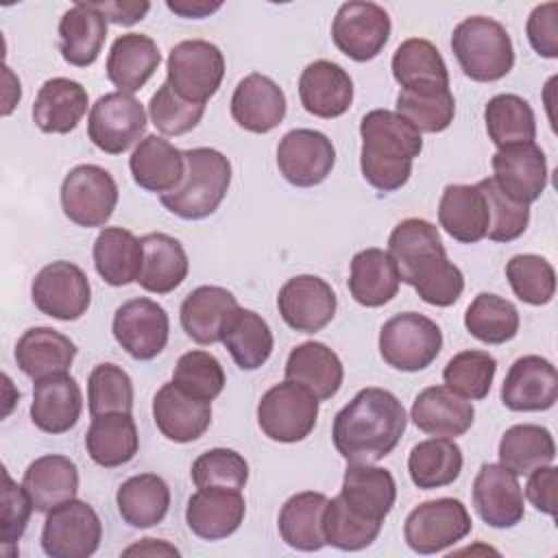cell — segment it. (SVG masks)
<instances>
[{
  "instance_id": "cell-8",
  "label": "cell",
  "mask_w": 558,
  "mask_h": 558,
  "mask_svg": "<svg viewBox=\"0 0 558 558\" xmlns=\"http://www.w3.org/2000/svg\"><path fill=\"white\" fill-rule=\"evenodd\" d=\"M118 205V183L109 170L81 163L61 183V207L70 222L94 229L105 227Z\"/></svg>"
},
{
  "instance_id": "cell-34",
  "label": "cell",
  "mask_w": 558,
  "mask_h": 558,
  "mask_svg": "<svg viewBox=\"0 0 558 558\" xmlns=\"http://www.w3.org/2000/svg\"><path fill=\"white\" fill-rule=\"evenodd\" d=\"M107 39V20L89 2H76L59 20V50L74 68L92 65Z\"/></svg>"
},
{
  "instance_id": "cell-62",
  "label": "cell",
  "mask_w": 558,
  "mask_h": 558,
  "mask_svg": "<svg viewBox=\"0 0 558 558\" xmlns=\"http://www.w3.org/2000/svg\"><path fill=\"white\" fill-rule=\"evenodd\" d=\"M166 7L181 15V17H192V20H201L207 17L209 13L218 11L222 7V2H205V0H168Z\"/></svg>"
},
{
  "instance_id": "cell-11",
  "label": "cell",
  "mask_w": 558,
  "mask_h": 558,
  "mask_svg": "<svg viewBox=\"0 0 558 558\" xmlns=\"http://www.w3.org/2000/svg\"><path fill=\"white\" fill-rule=\"evenodd\" d=\"M166 70V81L177 94L205 105L225 78V57L211 41L185 39L170 50Z\"/></svg>"
},
{
  "instance_id": "cell-32",
  "label": "cell",
  "mask_w": 558,
  "mask_h": 558,
  "mask_svg": "<svg viewBox=\"0 0 558 558\" xmlns=\"http://www.w3.org/2000/svg\"><path fill=\"white\" fill-rule=\"evenodd\" d=\"M286 379L307 388L318 401L331 399L344 379V368L336 351L310 340L294 347L286 360Z\"/></svg>"
},
{
  "instance_id": "cell-23",
  "label": "cell",
  "mask_w": 558,
  "mask_h": 558,
  "mask_svg": "<svg viewBox=\"0 0 558 558\" xmlns=\"http://www.w3.org/2000/svg\"><path fill=\"white\" fill-rule=\"evenodd\" d=\"M299 98L307 113L331 120L349 111L353 102V81L342 65L318 59L301 72Z\"/></svg>"
},
{
  "instance_id": "cell-57",
  "label": "cell",
  "mask_w": 558,
  "mask_h": 558,
  "mask_svg": "<svg viewBox=\"0 0 558 558\" xmlns=\"http://www.w3.org/2000/svg\"><path fill=\"white\" fill-rule=\"evenodd\" d=\"M477 187L484 192L488 203L490 220L486 238L493 242H512L523 235L530 225V205H521L506 196L490 177L477 181Z\"/></svg>"
},
{
  "instance_id": "cell-12",
  "label": "cell",
  "mask_w": 558,
  "mask_h": 558,
  "mask_svg": "<svg viewBox=\"0 0 558 558\" xmlns=\"http://www.w3.org/2000/svg\"><path fill=\"white\" fill-rule=\"evenodd\" d=\"M146 131L144 105L124 92H109L100 96L87 118V137L107 155H122Z\"/></svg>"
},
{
  "instance_id": "cell-13",
  "label": "cell",
  "mask_w": 558,
  "mask_h": 558,
  "mask_svg": "<svg viewBox=\"0 0 558 558\" xmlns=\"http://www.w3.org/2000/svg\"><path fill=\"white\" fill-rule=\"evenodd\" d=\"M31 299L41 314L70 323L87 312L92 303V286L76 264L59 259L35 275Z\"/></svg>"
},
{
  "instance_id": "cell-21",
  "label": "cell",
  "mask_w": 558,
  "mask_h": 558,
  "mask_svg": "<svg viewBox=\"0 0 558 558\" xmlns=\"http://www.w3.org/2000/svg\"><path fill=\"white\" fill-rule=\"evenodd\" d=\"M153 421L168 440L194 442L211 425V403L168 381L153 397Z\"/></svg>"
},
{
  "instance_id": "cell-60",
  "label": "cell",
  "mask_w": 558,
  "mask_h": 558,
  "mask_svg": "<svg viewBox=\"0 0 558 558\" xmlns=\"http://www.w3.org/2000/svg\"><path fill=\"white\" fill-rule=\"evenodd\" d=\"M525 497L538 512L556 517V512H558V469L551 464H545V466H538L532 473H527Z\"/></svg>"
},
{
  "instance_id": "cell-50",
  "label": "cell",
  "mask_w": 558,
  "mask_h": 558,
  "mask_svg": "<svg viewBox=\"0 0 558 558\" xmlns=\"http://www.w3.org/2000/svg\"><path fill=\"white\" fill-rule=\"evenodd\" d=\"M381 523L355 512L340 495L327 499L323 514V532L327 545L342 551H360L379 536Z\"/></svg>"
},
{
  "instance_id": "cell-19",
  "label": "cell",
  "mask_w": 558,
  "mask_h": 558,
  "mask_svg": "<svg viewBox=\"0 0 558 558\" xmlns=\"http://www.w3.org/2000/svg\"><path fill=\"white\" fill-rule=\"evenodd\" d=\"M558 399L556 366L541 355L512 362L501 384V403L512 412H543Z\"/></svg>"
},
{
  "instance_id": "cell-1",
  "label": "cell",
  "mask_w": 558,
  "mask_h": 558,
  "mask_svg": "<svg viewBox=\"0 0 558 558\" xmlns=\"http://www.w3.org/2000/svg\"><path fill=\"white\" fill-rule=\"evenodd\" d=\"M388 253L403 283L412 286L421 301L449 307L464 290L462 270L447 259L438 229L425 218L401 220L390 238Z\"/></svg>"
},
{
  "instance_id": "cell-3",
  "label": "cell",
  "mask_w": 558,
  "mask_h": 558,
  "mask_svg": "<svg viewBox=\"0 0 558 558\" xmlns=\"http://www.w3.org/2000/svg\"><path fill=\"white\" fill-rule=\"evenodd\" d=\"M360 135V168L366 183L379 192L403 187L414 157L423 150L421 133L397 111L373 109L362 118Z\"/></svg>"
},
{
  "instance_id": "cell-37",
  "label": "cell",
  "mask_w": 558,
  "mask_h": 558,
  "mask_svg": "<svg viewBox=\"0 0 558 558\" xmlns=\"http://www.w3.org/2000/svg\"><path fill=\"white\" fill-rule=\"evenodd\" d=\"M142 240L144 259L137 283L153 294H168L179 288L190 270L183 244L168 233H146Z\"/></svg>"
},
{
  "instance_id": "cell-36",
  "label": "cell",
  "mask_w": 558,
  "mask_h": 558,
  "mask_svg": "<svg viewBox=\"0 0 558 558\" xmlns=\"http://www.w3.org/2000/svg\"><path fill=\"white\" fill-rule=\"evenodd\" d=\"M22 486L37 512H50L78 493V469L68 456L48 453L28 464Z\"/></svg>"
},
{
  "instance_id": "cell-48",
  "label": "cell",
  "mask_w": 558,
  "mask_h": 558,
  "mask_svg": "<svg viewBox=\"0 0 558 558\" xmlns=\"http://www.w3.org/2000/svg\"><path fill=\"white\" fill-rule=\"evenodd\" d=\"M397 113L418 133H440L456 116V100L449 87H412L397 96Z\"/></svg>"
},
{
  "instance_id": "cell-25",
  "label": "cell",
  "mask_w": 558,
  "mask_h": 558,
  "mask_svg": "<svg viewBox=\"0 0 558 558\" xmlns=\"http://www.w3.org/2000/svg\"><path fill=\"white\" fill-rule=\"evenodd\" d=\"M246 504L240 490L198 488L185 508V521L192 534L203 541H220L231 536L244 521Z\"/></svg>"
},
{
  "instance_id": "cell-43",
  "label": "cell",
  "mask_w": 558,
  "mask_h": 558,
  "mask_svg": "<svg viewBox=\"0 0 558 558\" xmlns=\"http://www.w3.org/2000/svg\"><path fill=\"white\" fill-rule=\"evenodd\" d=\"M220 342L242 371L264 366L272 353L275 340L268 323L253 310L238 307L222 329Z\"/></svg>"
},
{
  "instance_id": "cell-63",
  "label": "cell",
  "mask_w": 558,
  "mask_h": 558,
  "mask_svg": "<svg viewBox=\"0 0 558 558\" xmlns=\"http://www.w3.org/2000/svg\"><path fill=\"white\" fill-rule=\"evenodd\" d=\"M131 554H146V556H179V549L159 541V538H142V543L131 545L124 549V556Z\"/></svg>"
},
{
  "instance_id": "cell-53",
  "label": "cell",
  "mask_w": 558,
  "mask_h": 558,
  "mask_svg": "<svg viewBox=\"0 0 558 558\" xmlns=\"http://www.w3.org/2000/svg\"><path fill=\"white\" fill-rule=\"evenodd\" d=\"M506 277L517 299L527 305H545L556 294V270L541 255H514L506 264Z\"/></svg>"
},
{
  "instance_id": "cell-61",
  "label": "cell",
  "mask_w": 558,
  "mask_h": 558,
  "mask_svg": "<svg viewBox=\"0 0 558 558\" xmlns=\"http://www.w3.org/2000/svg\"><path fill=\"white\" fill-rule=\"evenodd\" d=\"M96 11L105 15L107 22L120 24V26H131L150 11V2H126V0H98L89 2Z\"/></svg>"
},
{
  "instance_id": "cell-41",
  "label": "cell",
  "mask_w": 558,
  "mask_h": 558,
  "mask_svg": "<svg viewBox=\"0 0 558 558\" xmlns=\"http://www.w3.org/2000/svg\"><path fill=\"white\" fill-rule=\"evenodd\" d=\"M327 497L323 493L303 490L292 495L279 512V534L286 545L299 551H318L327 545L323 532Z\"/></svg>"
},
{
  "instance_id": "cell-17",
  "label": "cell",
  "mask_w": 558,
  "mask_h": 558,
  "mask_svg": "<svg viewBox=\"0 0 558 558\" xmlns=\"http://www.w3.org/2000/svg\"><path fill=\"white\" fill-rule=\"evenodd\" d=\"M277 307L290 329L316 333L336 316L338 299L325 279L316 275H296L281 286Z\"/></svg>"
},
{
  "instance_id": "cell-45",
  "label": "cell",
  "mask_w": 558,
  "mask_h": 558,
  "mask_svg": "<svg viewBox=\"0 0 558 558\" xmlns=\"http://www.w3.org/2000/svg\"><path fill=\"white\" fill-rule=\"evenodd\" d=\"M392 76L401 89L412 87H449L447 63L438 48L421 37H410L399 44L392 54Z\"/></svg>"
},
{
  "instance_id": "cell-2",
  "label": "cell",
  "mask_w": 558,
  "mask_h": 558,
  "mask_svg": "<svg viewBox=\"0 0 558 558\" xmlns=\"http://www.w3.org/2000/svg\"><path fill=\"white\" fill-rule=\"evenodd\" d=\"M408 425L401 401L384 388H362L336 416L331 438L347 462H379L401 440Z\"/></svg>"
},
{
  "instance_id": "cell-35",
  "label": "cell",
  "mask_w": 558,
  "mask_h": 558,
  "mask_svg": "<svg viewBox=\"0 0 558 558\" xmlns=\"http://www.w3.org/2000/svg\"><path fill=\"white\" fill-rule=\"evenodd\" d=\"M488 203L484 192L475 185H447L438 203L440 227L462 244H475L486 238Z\"/></svg>"
},
{
  "instance_id": "cell-44",
  "label": "cell",
  "mask_w": 558,
  "mask_h": 558,
  "mask_svg": "<svg viewBox=\"0 0 558 558\" xmlns=\"http://www.w3.org/2000/svg\"><path fill=\"white\" fill-rule=\"evenodd\" d=\"M462 471V449L453 438L434 436L412 447L408 456V473L416 488L432 490L449 486Z\"/></svg>"
},
{
  "instance_id": "cell-42",
  "label": "cell",
  "mask_w": 558,
  "mask_h": 558,
  "mask_svg": "<svg viewBox=\"0 0 558 558\" xmlns=\"http://www.w3.org/2000/svg\"><path fill=\"white\" fill-rule=\"evenodd\" d=\"M116 504L122 521L131 527H153L170 508V488L157 473H140L120 484Z\"/></svg>"
},
{
  "instance_id": "cell-16",
  "label": "cell",
  "mask_w": 558,
  "mask_h": 558,
  "mask_svg": "<svg viewBox=\"0 0 558 558\" xmlns=\"http://www.w3.org/2000/svg\"><path fill=\"white\" fill-rule=\"evenodd\" d=\"M336 163L331 140L314 129H292L277 146V168L294 187L320 185Z\"/></svg>"
},
{
  "instance_id": "cell-39",
  "label": "cell",
  "mask_w": 558,
  "mask_h": 558,
  "mask_svg": "<svg viewBox=\"0 0 558 558\" xmlns=\"http://www.w3.org/2000/svg\"><path fill=\"white\" fill-rule=\"evenodd\" d=\"M85 449L89 458L105 469H116L131 462L140 449L133 416L126 412L92 416V425L85 434Z\"/></svg>"
},
{
  "instance_id": "cell-7",
  "label": "cell",
  "mask_w": 558,
  "mask_h": 558,
  "mask_svg": "<svg viewBox=\"0 0 558 558\" xmlns=\"http://www.w3.org/2000/svg\"><path fill=\"white\" fill-rule=\"evenodd\" d=\"M318 399L290 379L268 388L257 403V423L275 442H299L307 438L318 418Z\"/></svg>"
},
{
  "instance_id": "cell-9",
  "label": "cell",
  "mask_w": 558,
  "mask_h": 558,
  "mask_svg": "<svg viewBox=\"0 0 558 558\" xmlns=\"http://www.w3.org/2000/svg\"><path fill=\"white\" fill-rule=\"evenodd\" d=\"M471 514L460 499L438 497L418 504L405 519L403 536L412 551L429 556L456 545L471 532Z\"/></svg>"
},
{
  "instance_id": "cell-14",
  "label": "cell",
  "mask_w": 558,
  "mask_h": 558,
  "mask_svg": "<svg viewBox=\"0 0 558 558\" xmlns=\"http://www.w3.org/2000/svg\"><path fill=\"white\" fill-rule=\"evenodd\" d=\"M390 15L375 2H344L331 22L336 48L353 61L375 59L390 37Z\"/></svg>"
},
{
  "instance_id": "cell-29",
  "label": "cell",
  "mask_w": 558,
  "mask_h": 558,
  "mask_svg": "<svg viewBox=\"0 0 558 558\" xmlns=\"http://www.w3.org/2000/svg\"><path fill=\"white\" fill-rule=\"evenodd\" d=\"M89 105L87 89L72 78H48L33 102V122L44 133H70L76 129Z\"/></svg>"
},
{
  "instance_id": "cell-59",
  "label": "cell",
  "mask_w": 558,
  "mask_h": 558,
  "mask_svg": "<svg viewBox=\"0 0 558 558\" xmlns=\"http://www.w3.org/2000/svg\"><path fill=\"white\" fill-rule=\"evenodd\" d=\"M530 46L545 59L558 57V4L545 2L534 7L525 26Z\"/></svg>"
},
{
  "instance_id": "cell-54",
  "label": "cell",
  "mask_w": 558,
  "mask_h": 558,
  "mask_svg": "<svg viewBox=\"0 0 558 558\" xmlns=\"http://www.w3.org/2000/svg\"><path fill=\"white\" fill-rule=\"evenodd\" d=\"M172 381L187 395L211 403L225 388V371L211 353L196 349L177 360Z\"/></svg>"
},
{
  "instance_id": "cell-47",
  "label": "cell",
  "mask_w": 558,
  "mask_h": 558,
  "mask_svg": "<svg viewBox=\"0 0 558 558\" xmlns=\"http://www.w3.org/2000/svg\"><path fill=\"white\" fill-rule=\"evenodd\" d=\"M486 133L497 148L534 142L536 118L527 100L517 94H497L484 107Z\"/></svg>"
},
{
  "instance_id": "cell-6",
  "label": "cell",
  "mask_w": 558,
  "mask_h": 558,
  "mask_svg": "<svg viewBox=\"0 0 558 558\" xmlns=\"http://www.w3.org/2000/svg\"><path fill=\"white\" fill-rule=\"evenodd\" d=\"M442 349L440 327L418 314L401 312L388 318L379 331L381 360L403 373H416L427 368Z\"/></svg>"
},
{
  "instance_id": "cell-51",
  "label": "cell",
  "mask_w": 558,
  "mask_h": 558,
  "mask_svg": "<svg viewBox=\"0 0 558 558\" xmlns=\"http://www.w3.org/2000/svg\"><path fill=\"white\" fill-rule=\"evenodd\" d=\"M497 373V360L488 351H460L456 353L445 371V386L464 399H484L490 392Z\"/></svg>"
},
{
  "instance_id": "cell-56",
  "label": "cell",
  "mask_w": 558,
  "mask_h": 558,
  "mask_svg": "<svg viewBox=\"0 0 558 558\" xmlns=\"http://www.w3.org/2000/svg\"><path fill=\"white\" fill-rule=\"evenodd\" d=\"M205 113V105L192 102L177 94L172 85L166 81L153 94L148 102V116L155 129L163 135H183L192 131Z\"/></svg>"
},
{
  "instance_id": "cell-28",
  "label": "cell",
  "mask_w": 558,
  "mask_h": 558,
  "mask_svg": "<svg viewBox=\"0 0 558 558\" xmlns=\"http://www.w3.org/2000/svg\"><path fill=\"white\" fill-rule=\"evenodd\" d=\"M129 168L133 181L142 190L163 196L181 183L185 174V159L183 150L161 135H146L131 153Z\"/></svg>"
},
{
  "instance_id": "cell-58",
  "label": "cell",
  "mask_w": 558,
  "mask_h": 558,
  "mask_svg": "<svg viewBox=\"0 0 558 558\" xmlns=\"http://www.w3.org/2000/svg\"><path fill=\"white\" fill-rule=\"evenodd\" d=\"M2 475H4V490H2V521H0L2 530H0V534H2V545L7 549L9 545H15L22 538V534L28 525L31 512L35 508H33V501L26 495L24 486H17L7 471Z\"/></svg>"
},
{
  "instance_id": "cell-22",
  "label": "cell",
  "mask_w": 558,
  "mask_h": 558,
  "mask_svg": "<svg viewBox=\"0 0 558 558\" xmlns=\"http://www.w3.org/2000/svg\"><path fill=\"white\" fill-rule=\"evenodd\" d=\"M286 94L266 74L244 76L231 96V118L251 133H270L286 118Z\"/></svg>"
},
{
  "instance_id": "cell-5",
  "label": "cell",
  "mask_w": 558,
  "mask_h": 558,
  "mask_svg": "<svg viewBox=\"0 0 558 558\" xmlns=\"http://www.w3.org/2000/svg\"><path fill=\"white\" fill-rule=\"evenodd\" d=\"M451 50L462 72L477 83L499 81L514 65V48L506 26L486 15L462 20L453 28Z\"/></svg>"
},
{
  "instance_id": "cell-55",
  "label": "cell",
  "mask_w": 558,
  "mask_h": 558,
  "mask_svg": "<svg viewBox=\"0 0 558 558\" xmlns=\"http://www.w3.org/2000/svg\"><path fill=\"white\" fill-rule=\"evenodd\" d=\"M192 482L196 488L242 490L248 482V462L233 449H209L194 460Z\"/></svg>"
},
{
  "instance_id": "cell-30",
  "label": "cell",
  "mask_w": 558,
  "mask_h": 558,
  "mask_svg": "<svg viewBox=\"0 0 558 558\" xmlns=\"http://www.w3.org/2000/svg\"><path fill=\"white\" fill-rule=\"evenodd\" d=\"M235 296L220 286H198L181 303V327L198 344H214L222 338V329L238 310Z\"/></svg>"
},
{
  "instance_id": "cell-4",
  "label": "cell",
  "mask_w": 558,
  "mask_h": 558,
  "mask_svg": "<svg viewBox=\"0 0 558 558\" xmlns=\"http://www.w3.org/2000/svg\"><path fill=\"white\" fill-rule=\"evenodd\" d=\"M185 174L181 183L159 196L161 205L183 218L201 220L211 216L227 196L231 185V161L216 148H190L183 150Z\"/></svg>"
},
{
  "instance_id": "cell-24",
  "label": "cell",
  "mask_w": 558,
  "mask_h": 558,
  "mask_svg": "<svg viewBox=\"0 0 558 558\" xmlns=\"http://www.w3.org/2000/svg\"><path fill=\"white\" fill-rule=\"evenodd\" d=\"M83 395L76 379L68 373H57L35 381L31 421L46 434L70 432L81 416Z\"/></svg>"
},
{
  "instance_id": "cell-20",
  "label": "cell",
  "mask_w": 558,
  "mask_h": 558,
  "mask_svg": "<svg viewBox=\"0 0 558 558\" xmlns=\"http://www.w3.org/2000/svg\"><path fill=\"white\" fill-rule=\"evenodd\" d=\"M473 506L486 525L497 530L514 527L525 514L517 475L504 464H482L473 482Z\"/></svg>"
},
{
  "instance_id": "cell-49",
  "label": "cell",
  "mask_w": 558,
  "mask_h": 558,
  "mask_svg": "<svg viewBox=\"0 0 558 558\" xmlns=\"http://www.w3.org/2000/svg\"><path fill=\"white\" fill-rule=\"evenodd\" d=\"M517 307L493 292H480L464 312L466 331L484 344H504L519 331Z\"/></svg>"
},
{
  "instance_id": "cell-31",
  "label": "cell",
  "mask_w": 558,
  "mask_h": 558,
  "mask_svg": "<svg viewBox=\"0 0 558 558\" xmlns=\"http://www.w3.org/2000/svg\"><path fill=\"white\" fill-rule=\"evenodd\" d=\"M74 357L76 344L52 327H31L15 344L17 368L33 381L68 373Z\"/></svg>"
},
{
  "instance_id": "cell-26",
  "label": "cell",
  "mask_w": 558,
  "mask_h": 558,
  "mask_svg": "<svg viewBox=\"0 0 558 558\" xmlns=\"http://www.w3.org/2000/svg\"><path fill=\"white\" fill-rule=\"evenodd\" d=\"M473 403L447 386H429L421 390L412 403V423L429 434L442 438H456L473 425Z\"/></svg>"
},
{
  "instance_id": "cell-15",
  "label": "cell",
  "mask_w": 558,
  "mask_h": 558,
  "mask_svg": "<svg viewBox=\"0 0 558 558\" xmlns=\"http://www.w3.org/2000/svg\"><path fill=\"white\" fill-rule=\"evenodd\" d=\"M116 342L140 362L157 357L170 336V320L166 310L153 299H131L122 303L113 314L111 325Z\"/></svg>"
},
{
  "instance_id": "cell-18",
  "label": "cell",
  "mask_w": 558,
  "mask_h": 558,
  "mask_svg": "<svg viewBox=\"0 0 558 558\" xmlns=\"http://www.w3.org/2000/svg\"><path fill=\"white\" fill-rule=\"evenodd\" d=\"M490 166L497 187L521 205L538 201L547 185V159L534 142L497 148Z\"/></svg>"
},
{
  "instance_id": "cell-27",
  "label": "cell",
  "mask_w": 558,
  "mask_h": 558,
  "mask_svg": "<svg viewBox=\"0 0 558 558\" xmlns=\"http://www.w3.org/2000/svg\"><path fill=\"white\" fill-rule=\"evenodd\" d=\"M340 497L362 517L384 523L397 499V484L388 469L373 462H349Z\"/></svg>"
},
{
  "instance_id": "cell-33",
  "label": "cell",
  "mask_w": 558,
  "mask_h": 558,
  "mask_svg": "<svg viewBox=\"0 0 558 558\" xmlns=\"http://www.w3.org/2000/svg\"><path fill=\"white\" fill-rule=\"evenodd\" d=\"M161 63V52L153 37L142 33L120 35L107 54V78L118 92H140Z\"/></svg>"
},
{
  "instance_id": "cell-40",
  "label": "cell",
  "mask_w": 558,
  "mask_h": 558,
  "mask_svg": "<svg viewBox=\"0 0 558 558\" xmlns=\"http://www.w3.org/2000/svg\"><path fill=\"white\" fill-rule=\"evenodd\" d=\"M94 266L96 272L109 286H129L137 281L144 248L142 240L133 231L122 227H105L94 240Z\"/></svg>"
},
{
  "instance_id": "cell-38",
  "label": "cell",
  "mask_w": 558,
  "mask_h": 558,
  "mask_svg": "<svg viewBox=\"0 0 558 558\" xmlns=\"http://www.w3.org/2000/svg\"><path fill=\"white\" fill-rule=\"evenodd\" d=\"M401 286L395 259L388 251L364 248L351 259L349 292L364 307H381L390 303Z\"/></svg>"
},
{
  "instance_id": "cell-52",
  "label": "cell",
  "mask_w": 558,
  "mask_h": 558,
  "mask_svg": "<svg viewBox=\"0 0 558 558\" xmlns=\"http://www.w3.org/2000/svg\"><path fill=\"white\" fill-rule=\"evenodd\" d=\"M87 405L92 416H100L109 412L131 414L133 381L129 373L113 362L96 364L87 377Z\"/></svg>"
},
{
  "instance_id": "cell-46",
  "label": "cell",
  "mask_w": 558,
  "mask_h": 558,
  "mask_svg": "<svg viewBox=\"0 0 558 558\" xmlns=\"http://www.w3.org/2000/svg\"><path fill=\"white\" fill-rule=\"evenodd\" d=\"M499 464L514 475H527L538 466L551 464L556 458L554 436L547 427L534 423L512 425L499 440Z\"/></svg>"
},
{
  "instance_id": "cell-10",
  "label": "cell",
  "mask_w": 558,
  "mask_h": 558,
  "mask_svg": "<svg viewBox=\"0 0 558 558\" xmlns=\"http://www.w3.org/2000/svg\"><path fill=\"white\" fill-rule=\"evenodd\" d=\"M100 517L87 501L74 497L46 512L41 549L50 558H89L100 547Z\"/></svg>"
}]
</instances>
